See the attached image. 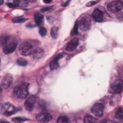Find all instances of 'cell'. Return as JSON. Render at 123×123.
I'll use <instances>...</instances> for the list:
<instances>
[{"label":"cell","mask_w":123,"mask_h":123,"mask_svg":"<svg viewBox=\"0 0 123 123\" xmlns=\"http://www.w3.org/2000/svg\"><path fill=\"white\" fill-rule=\"evenodd\" d=\"M17 63L22 66H25L27 64V61L23 58H19L17 60Z\"/></svg>","instance_id":"7402d4cb"},{"label":"cell","mask_w":123,"mask_h":123,"mask_svg":"<svg viewBox=\"0 0 123 123\" xmlns=\"http://www.w3.org/2000/svg\"><path fill=\"white\" fill-rule=\"evenodd\" d=\"M34 20L37 25H39L42 23L43 19V16L38 12H36L35 13L34 15Z\"/></svg>","instance_id":"2e32d148"},{"label":"cell","mask_w":123,"mask_h":123,"mask_svg":"<svg viewBox=\"0 0 123 123\" xmlns=\"http://www.w3.org/2000/svg\"><path fill=\"white\" fill-rule=\"evenodd\" d=\"M58 28L56 26H53L51 29L50 35L52 38L53 39H56L58 36Z\"/></svg>","instance_id":"d6986e66"},{"label":"cell","mask_w":123,"mask_h":123,"mask_svg":"<svg viewBox=\"0 0 123 123\" xmlns=\"http://www.w3.org/2000/svg\"><path fill=\"white\" fill-rule=\"evenodd\" d=\"M97 2V1H89L86 4V6L87 7H90V6H92L94 5H95V4H96Z\"/></svg>","instance_id":"4316f807"},{"label":"cell","mask_w":123,"mask_h":123,"mask_svg":"<svg viewBox=\"0 0 123 123\" xmlns=\"http://www.w3.org/2000/svg\"><path fill=\"white\" fill-rule=\"evenodd\" d=\"M36 118L39 122L46 123L50 121L52 119V116L48 113L42 112L37 114Z\"/></svg>","instance_id":"9c48e42d"},{"label":"cell","mask_w":123,"mask_h":123,"mask_svg":"<svg viewBox=\"0 0 123 123\" xmlns=\"http://www.w3.org/2000/svg\"><path fill=\"white\" fill-rule=\"evenodd\" d=\"M123 9V3L119 0H114L110 2L107 5V9L111 12H117Z\"/></svg>","instance_id":"5b68a950"},{"label":"cell","mask_w":123,"mask_h":123,"mask_svg":"<svg viewBox=\"0 0 123 123\" xmlns=\"http://www.w3.org/2000/svg\"><path fill=\"white\" fill-rule=\"evenodd\" d=\"M104 109V106L102 104L96 103L92 107L91 111L96 116L99 117L103 115Z\"/></svg>","instance_id":"52a82bcc"},{"label":"cell","mask_w":123,"mask_h":123,"mask_svg":"<svg viewBox=\"0 0 123 123\" xmlns=\"http://www.w3.org/2000/svg\"><path fill=\"white\" fill-rule=\"evenodd\" d=\"M69 2H70L69 1H67L66 2H65V3H64V4H62V6H67L68 5H69Z\"/></svg>","instance_id":"f1b7e54d"},{"label":"cell","mask_w":123,"mask_h":123,"mask_svg":"<svg viewBox=\"0 0 123 123\" xmlns=\"http://www.w3.org/2000/svg\"><path fill=\"white\" fill-rule=\"evenodd\" d=\"M79 44V40L77 38L72 39L67 44L65 49L68 51H72L75 49Z\"/></svg>","instance_id":"7c38bea8"},{"label":"cell","mask_w":123,"mask_h":123,"mask_svg":"<svg viewBox=\"0 0 123 123\" xmlns=\"http://www.w3.org/2000/svg\"><path fill=\"white\" fill-rule=\"evenodd\" d=\"M43 1H44L45 3H50L52 1H51V0H44Z\"/></svg>","instance_id":"f546056e"},{"label":"cell","mask_w":123,"mask_h":123,"mask_svg":"<svg viewBox=\"0 0 123 123\" xmlns=\"http://www.w3.org/2000/svg\"><path fill=\"white\" fill-rule=\"evenodd\" d=\"M39 33L41 36L44 37L47 34V29L45 27H40V28L39 29Z\"/></svg>","instance_id":"d4e9b609"},{"label":"cell","mask_w":123,"mask_h":123,"mask_svg":"<svg viewBox=\"0 0 123 123\" xmlns=\"http://www.w3.org/2000/svg\"><path fill=\"white\" fill-rule=\"evenodd\" d=\"M36 102V98L34 96H31L28 98L25 102V107L26 110L31 111L34 107L35 103Z\"/></svg>","instance_id":"8fae6325"},{"label":"cell","mask_w":123,"mask_h":123,"mask_svg":"<svg viewBox=\"0 0 123 123\" xmlns=\"http://www.w3.org/2000/svg\"><path fill=\"white\" fill-rule=\"evenodd\" d=\"M51 7H52V6L51 7H45V8H43L41 9V11H43V12H45V11H49V10H50L51 9Z\"/></svg>","instance_id":"83f0119b"},{"label":"cell","mask_w":123,"mask_h":123,"mask_svg":"<svg viewBox=\"0 0 123 123\" xmlns=\"http://www.w3.org/2000/svg\"><path fill=\"white\" fill-rule=\"evenodd\" d=\"M93 19L97 22H101L103 19V14L101 11L98 9L94 10L92 13Z\"/></svg>","instance_id":"5bb4252c"},{"label":"cell","mask_w":123,"mask_h":123,"mask_svg":"<svg viewBox=\"0 0 123 123\" xmlns=\"http://www.w3.org/2000/svg\"><path fill=\"white\" fill-rule=\"evenodd\" d=\"M18 110V109L9 103H3L1 105L0 109L1 113L7 116H9L15 113Z\"/></svg>","instance_id":"3957f363"},{"label":"cell","mask_w":123,"mask_h":123,"mask_svg":"<svg viewBox=\"0 0 123 123\" xmlns=\"http://www.w3.org/2000/svg\"><path fill=\"white\" fill-rule=\"evenodd\" d=\"M1 44L3 52L6 54L13 52L17 45L16 38L12 36H4L1 38Z\"/></svg>","instance_id":"6da1fadb"},{"label":"cell","mask_w":123,"mask_h":123,"mask_svg":"<svg viewBox=\"0 0 123 123\" xmlns=\"http://www.w3.org/2000/svg\"><path fill=\"white\" fill-rule=\"evenodd\" d=\"M91 25V21L87 16L83 17L79 21H78V27L82 31L88 30Z\"/></svg>","instance_id":"8992f818"},{"label":"cell","mask_w":123,"mask_h":123,"mask_svg":"<svg viewBox=\"0 0 123 123\" xmlns=\"http://www.w3.org/2000/svg\"><path fill=\"white\" fill-rule=\"evenodd\" d=\"M57 122L59 123H69L70 122V120L66 116H60L57 119Z\"/></svg>","instance_id":"ffe728a7"},{"label":"cell","mask_w":123,"mask_h":123,"mask_svg":"<svg viewBox=\"0 0 123 123\" xmlns=\"http://www.w3.org/2000/svg\"><path fill=\"white\" fill-rule=\"evenodd\" d=\"M12 81V76L9 74H6L3 78L1 83V86L2 88L4 89H7L10 87Z\"/></svg>","instance_id":"30bf717a"},{"label":"cell","mask_w":123,"mask_h":123,"mask_svg":"<svg viewBox=\"0 0 123 123\" xmlns=\"http://www.w3.org/2000/svg\"><path fill=\"white\" fill-rule=\"evenodd\" d=\"M97 119L90 115H86L84 118V122L85 123H95Z\"/></svg>","instance_id":"ac0fdd59"},{"label":"cell","mask_w":123,"mask_h":123,"mask_svg":"<svg viewBox=\"0 0 123 123\" xmlns=\"http://www.w3.org/2000/svg\"><path fill=\"white\" fill-rule=\"evenodd\" d=\"M64 56L63 53H59L55 58L52 60L49 63V67L51 70H54L56 69L59 66V61L60 59L62 58Z\"/></svg>","instance_id":"4fadbf2b"},{"label":"cell","mask_w":123,"mask_h":123,"mask_svg":"<svg viewBox=\"0 0 123 123\" xmlns=\"http://www.w3.org/2000/svg\"><path fill=\"white\" fill-rule=\"evenodd\" d=\"M34 49L33 45L30 42L25 41L23 42L20 45L19 51L21 55L27 56L31 55Z\"/></svg>","instance_id":"277c9868"},{"label":"cell","mask_w":123,"mask_h":123,"mask_svg":"<svg viewBox=\"0 0 123 123\" xmlns=\"http://www.w3.org/2000/svg\"><path fill=\"white\" fill-rule=\"evenodd\" d=\"M123 89V82L121 79L115 80L111 85V90L115 94H119L122 92Z\"/></svg>","instance_id":"ba28073f"},{"label":"cell","mask_w":123,"mask_h":123,"mask_svg":"<svg viewBox=\"0 0 123 123\" xmlns=\"http://www.w3.org/2000/svg\"><path fill=\"white\" fill-rule=\"evenodd\" d=\"M29 84L23 83L19 86H16L13 89L14 95L19 98H25L29 94L28 92Z\"/></svg>","instance_id":"7a4b0ae2"},{"label":"cell","mask_w":123,"mask_h":123,"mask_svg":"<svg viewBox=\"0 0 123 123\" xmlns=\"http://www.w3.org/2000/svg\"><path fill=\"white\" fill-rule=\"evenodd\" d=\"M78 21H77L75 23V24L74 25V26L73 28V29L71 31V36H74L78 34Z\"/></svg>","instance_id":"44dd1931"},{"label":"cell","mask_w":123,"mask_h":123,"mask_svg":"<svg viewBox=\"0 0 123 123\" xmlns=\"http://www.w3.org/2000/svg\"><path fill=\"white\" fill-rule=\"evenodd\" d=\"M27 120V119L25 118H23V117H16L13 118L12 119V121L13 122H16V123H22L25 121H26Z\"/></svg>","instance_id":"cb8c5ba5"},{"label":"cell","mask_w":123,"mask_h":123,"mask_svg":"<svg viewBox=\"0 0 123 123\" xmlns=\"http://www.w3.org/2000/svg\"><path fill=\"white\" fill-rule=\"evenodd\" d=\"M115 117L118 120L122 121L123 120V110L121 107H119L115 111Z\"/></svg>","instance_id":"e0dca14e"},{"label":"cell","mask_w":123,"mask_h":123,"mask_svg":"<svg viewBox=\"0 0 123 123\" xmlns=\"http://www.w3.org/2000/svg\"><path fill=\"white\" fill-rule=\"evenodd\" d=\"M26 20V19L22 18L21 17H15L12 19V22L14 23H23L25 22Z\"/></svg>","instance_id":"603a6c76"},{"label":"cell","mask_w":123,"mask_h":123,"mask_svg":"<svg viewBox=\"0 0 123 123\" xmlns=\"http://www.w3.org/2000/svg\"><path fill=\"white\" fill-rule=\"evenodd\" d=\"M3 0H0V4H2V3H3Z\"/></svg>","instance_id":"4dcf8cb0"},{"label":"cell","mask_w":123,"mask_h":123,"mask_svg":"<svg viewBox=\"0 0 123 123\" xmlns=\"http://www.w3.org/2000/svg\"><path fill=\"white\" fill-rule=\"evenodd\" d=\"M44 53L43 49L40 48H34L32 52L31 55L35 59H38L41 58Z\"/></svg>","instance_id":"9a60e30c"},{"label":"cell","mask_w":123,"mask_h":123,"mask_svg":"<svg viewBox=\"0 0 123 123\" xmlns=\"http://www.w3.org/2000/svg\"><path fill=\"white\" fill-rule=\"evenodd\" d=\"M7 5L10 7V8H15L17 7L19 4V1H13L12 3H7Z\"/></svg>","instance_id":"484cf974"}]
</instances>
